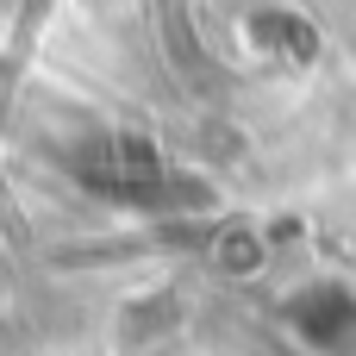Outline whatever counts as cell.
I'll list each match as a JSON object with an SVG mask.
<instances>
[{
  "instance_id": "obj_1",
  "label": "cell",
  "mask_w": 356,
  "mask_h": 356,
  "mask_svg": "<svg viewBox=\"0 0 356 356\" xmlns=\"http://www.w3.org/2000/svg\"><path fill=\"white\" fill-rule=\"evenodd\" d=\"M75 181L94 194V200H113V207H138V213H175V207H200V181L181 175L150 138L138 131H100L88 138L75 156H69Z\"/></svg>"
},
{
  "instance_id": "obj_2",
  "label": "cell",
  "mask_w": 356,
  "mask_h": 356,
  "mask_svg": "<svg viewBox=\"0 0 356 356\" xmlns=\"http://www.w3.org/2000/svg\"><path fill=\"white\" fill-rule=\"evenodd\" d=\"M288 325L325 356H350L356 350V294L338 282H319V288H300L288 300Z\"/></svg>"
}]
</instances>
